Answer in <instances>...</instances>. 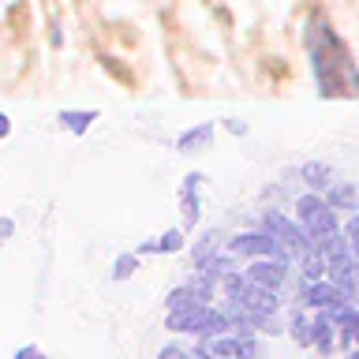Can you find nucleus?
I'll use <instances>...</instances> for the list:
<instances>
[{
    "label": "nucleus",
    "instance_id": "nucleus-1",
    "mask_svg": "<svg viewBox=\"0 0 359 359\" xmlns=\"http://www.w3.org/2000/svg\"><path fill=\"white\" fill-rule=\"evenodd\" d=\"M303 45L311 56V75L318 86V97H359V64L352 60V49L333 30L325 15H311L303 30Z\"/></svg>",
    "mask_w": 359,
    "mask_h": 359
},
{
    "label": "nucleus",
    "instance_id": "nucleus-2",
    "mask_svg": "<svg viewBox=\"0 0 359 359\" xmlns=\"http://www.w3.org/2000/svg\"><path fill=\"white\" fill-rule=\"evenodd\" d=\"M292 210H296L292 217H296L303 229H307L311 243H314V240H322V236H333V232H341V229H344L341 210H333V206H330V198L318 195V191H303V195H296Z\"/></svg>",
    "mask_w": 359,
    "mask_h": 359
},
{
    "label": "nucleus",
    "instance_id": "nucleus-3",
    "mask_svg": "<svg viewBox=\"0 0 359 359\" xmlns=\"http://www.w3.org/2000/svg\"><path fill=\"white\" fill-rule=\"evenodd\" d=\"M258 229H266L269 236H273V240L280 243V251H285L292 262H299V258L314 247L307 229H303L296 217H288L285 210H277V206H266L262 213H258Z\"/></svg>",
    "mask_w": 359,
    "mask_h": 359
},
{
    "label": "nucleus",
    "instance_id": "nucleus-4",
    "mask_svg": "<svg viewBox=\"0 0 359 359\" xmlns=\"http://www.w3.org/2000/svg\"><path fill=\"white\" fill-rule=\"evenodd\" d=\"M247 280H255V285L262 288H273V292H285L292 280H296V262L285 255H269V258H251V262L243 266Z\"/></svg>",
    "mask_w": 359,
    "mask_h": 359
},
{
    "label": "nucleus",
    "instance_id": "nucleus-5",
    "mask_svg": "<svg viewBox=\"0 0 359 359\" xmlns=\"http://www.w3.org/2000/svg\"><path fill=\"white\" fill-rule=\"evenodd\" d=\"M229 251L240 258V262H251V258H269V255H285V251H280V243L266 229H247V232L229 236Z\"/></svg>",
    "mask_w": 359,
    "mask_h": 359
},
{
    "label": "nucleus",
    "instance_id": "nucleus-6",
    "mask_svg": "<svg viewBox=\"0 0 359 359\" xmlns=\"http://www.w3.org/2000/svg\"><path fill=\"white\" fill-rule=\"evenodd\" d=\"M202 187H206V172H187L176 187V198H180V210H184V221L180 229H198L202 221Z\"/></svg>",
    "mask_w": 359,
    "mask_h": 359
},
{
    "label": "nucleus",
    "instance_id": "nucleus-7",
    "mask_svg": "<svg viewBox=\"0 0 359 359\" xmlns=\"http://www.w3.org/2000/svg\"><path fill=\"white\" fill-rule=\"evenodd\" d=\"M213 135H217V123L213 120H202V123H191V128H184L176 135V154H202L213 146Z\"/></svg>",
    "mask_w": 359,
    "mask_h": 359
},
{
    "label": "nucleus",
    "instance_id": "nucleus-8",
    "mask_svg": "<svg viewBox=\"0 0 359 359\" xmlns=\"http://www.w3.org/2000/svg\"><path fill=\"white\" fill-rule=\"evenodd\" d=\"M337 348H341V330L330 318V311H314V352L330 359Z\"/></svg>",
    "mask_w": 359,
    "mask_h": 359
},
{
    "label": "nucleus",
    "instance_id": "nucleus-9",
    "mask_svg": "<svg viewBox=\"0 0 359 359\" xmlns=\"http://www.w3.org/2000/svg\"><path fill=\"white\" fill-rule=\"evenodd\" d=\"M187 247V229H168L161 236H150V240H142L139 243V255H176V251H184Z\"/></svg>",
    "mask_w": 359,
    "mask_h": 359
},
{
    "label": "nucleus",
    "instance_id": "nucleus-10",
    "mask_svg": "<svg viewBox=\"0 0 359 359\" xmlns=\"http://www.w3.org/2000/svg\"><path fill=\"white\" fill-rule=\"evenodd\" d=\"M221 251H229V236L217 232V229H210V232H202L195 243H191V266H202V262H210V258H217Z\"/></svg>",
    "mask_w": 359,
    "mask_h": 359
},
{
    "label": "nucleus",
    "instance_id": "nucleus-11",
    "mask_svg": "<svg viewBox=\"0 0 359 359\" xmlns=\"http://www.w3.org/2000/svg\"><path fill=\"white\" fill-rule=\"evenodd\" d=\"M299 180H303V187H307V191L325 195V191L337 184V172H333V165H325V161H303L299 165Z\"/></svg>",
    "mask_w": 359,
    "mask_h": 359
},
{
    "label": "nucleus",
    "instance_id": "nucleus-12",
    "mask_svg": "<svg viewBox=\"0 0 359 359\" xmlns=\"http://www.w3.org/2000/svg\"><path fill=\"white\" fill-rule=\"evenodd\" d=\"M288 337L299 348H314V311L307 314V307H292L288 311Z\"/></svg>",
    "mask_w": 359,
    "mask_h": 359
},
{
    "label": "nucleus",
    "instance_id": "nucleus-13",
    "mask_svg": "<svg viewBox=\"0 0 359 359\" xmlns=\"http://www.w3.org/2000/svg\"><path fill=\"white\" fill-rule=\"evenodd\" d=\"M97 116H101L97 109H60V112H56L60 128H64L67 135H75V139H79V135H86L90 128H94V120H97Z\"/></svg>",
    "mask_w": 359,
    "mask_h": 359
},
{
    "label": "nucleus",
    "instance_id": "nucleus-14",
    "mask_svg": "<svg viewBox=\"0 0 359 359\" xmlns=\"http://www.w3.org/2000/svg\"><path fill=\"white\" fill-rule=\"evenodd\" d=\"M325 198H330V206L333 210H341V213H359V187L355 184H348V180H337V184L325 191Z\"/></svg>",
    "mask_w": 359,
    "mask_h": 359
},
{
    "label": "nucleus",
    "instance_id": "nucleus-15",
    "mask_svg": "<svg viewBox=\"0 0 359 359\" xmlns=\"http://www.w3.org/2000/svg\"><path fill=\"white\" fill-rule=\"evenodd\" d=\"M139 251H135V255H120L116 258V262H112V269H109V277L112 280H131L135 277V269H139Z\"/></svg>",
    "mask_w": 359,
    "mask_h": 359
},
{
    "label": "nucleus",
    "instance_id": "nucleus-16",
    "mask_svg": "<svg viewBox=\"0 0 359 359\" xmlns=\"http://www.w3.org/2000/svg\"><path fill=\"white\" fill-rule=\"evenodd\" d=\"M157 359H198V355H195V348H187L180 341H168L161 352H157Z\"/></svg>",
    "mask_w": 359,
    "mask_h": 359
},
{
    "label": "nucleus",
    "instance_id": "nucleus-17",
    "mask_svg": "<svg viewBox=\"0 0 359 359\" xmlns=\"http://www.w3.org/2000/svg\"><path fill=\"white\" fill-rule=\"evenodd\" d=\"M240 337V333H236ZM236 359H262V341H258V333L255 337H240V355Z\"/></svg>",
    "mask_w": 359,
    "mask_h": 359
},
{
    "label": "nucleus",
    "instance_id": "nucleus-18",
    "mask_svg": "<svg viewBox=\"0 0 359 359\" xmlns=\"http://www.w3.org/2000/svg\"><path fill=\"white\" fill-rule=\"evenodd\" d=\"M344 236H348V247H352V255L359 258V213H352V217L344 221Z\"/></svg>",
    "mask_w": 359,
    "mask_h": 359
},
{
    "label": "nucleus",
    "instance_id": "nucleus-19",
    "mask_svg": "<svg viewBox=\"0 0 359 359\" xmlns=\"http://www.w3.org/2000/svg\"><path fill=\"white\" fill-rule=\"evenodd\" d=\"M15 359H49V355H45L38 344H22L19 352H15Z\"/></svg>",
    "mask_w": 359,
    "mask_h": 359
},
{
    "label": "nucleus",
    "instance_id": "nucleus-20",
    "mask_svg": "<svg viewBox=\"0 0 359 359\" xmlns=\"http://www.w3.org/2000/svg\"><path fill=\"white\" fill-rule=\"evenodd\" d=\"M224 131H229V135H247L251 128H247V120H236V116H229V120H224Z\"/></svg>",
    "mask_w": 359,
    "mask_h": 359
},
{
    "label": "nucleus",
    "instance_id": "nucleus-21",
    "mask_svg": "<svg viewBox=\"0 0 359 359\" xmlns=\"http://www.w3.org/2000/svg\"><path fill=\"white\" fill-rule=\"evenodd\" d=\"M11 236H15V221L4 217V221H0V240H11Z\"/></svg>",
    "mask_w": 359,
    "mask_h": 359
},
{
    "label": "nucleus",
    "instance_id": "nucleus-22",
    "mask_svg": "<svg viewBox=\"0 0 359 359\" xmlns=\"http://www.w3.org/2000/svg\"><path fill=\"white\" fill-rule=\"evenodd\" d=\"M348 359H359V348H355V352H348Z\"/></svg>",
    "mask_w": 359,
    "mask_h": 359
},
{
    "label": "nucleus",
    "instance_id": "nucleus-23",
    "mask_svg": "<svg viewBox=\"0 0 359 359\" xmlns=\"http://www.w3.org/2000/svg\"><path fill=\"white\" fill-rule=\"evenodd\" d=\"M202 359H221V355H202Z\"/></svg>",
    "mask_w": 359,
    "mask_h": 359
}]
</instances>
